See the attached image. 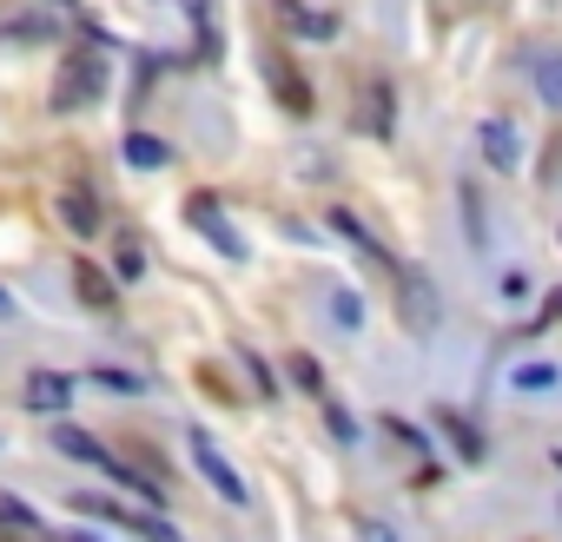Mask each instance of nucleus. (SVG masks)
I'll return each instance as SVG.
<instances>
[{
	"mask_svg": "<svg viewBox=\"0 0 562 542\" xmlns=\"http://www.w3.org/2000/svg\"><path fill=\"white\" fill-rule=\"evenodd\" d=\"M265 73H272V93H278L291 113H311V87L298 80V66H291V60H278V53H272V60H265Z\"/></svg>",
	"mask_w": 562,
	"mask_h": 542,
	"instance_id": "nucleus-11",
	"label": "nucleus"
},
{
	"mask_svg": "<svg viewBox=\"0 0 562 542\" xmlns=\"http://www.w3.org/2000/svg\"><path fill=\"white\" fill-rule=\"evenodd\" d=\"M325 312L345 325V331H364V298L351 291V285H332V298H325Z\"/></svg>",
	"mask_w": 562,
	"mask_h": 542,
	"instance_id": "nucleus-17",
	"label": "nucleus"
},
{
	"mask_svg": "<svg viewBox=\"0 0 562 542\" xmlns=\"http://www.w3.org/2000/svg\"><path fill=\"white\" fill-rule=\"evenodd\" d=\"M332 231H345V239H351V245H358V252H364V259H371V265H384V272H397V259H390V252H384V245H377V239H371V231H364V225H358V218H351V212H345V205H338V212H332Z\"/></svg>",
	"mask_w": 562,
	"mask_h": 542,
	"instance_id": "nucleus-14",
	"label": "nucleus"
},
{
	"mask_svg": "<svg viewBox=\"0 0 562 542\" xmlns=\"http://www.w3.org/2000/svg\"><path fill=\"white\" fill-rule=\"evenodd\" d=\"M476 133H484L490 166H497V173H516V160H523V152H516V126H510V119H484Z\"/></svg>",
	"mask_w": 562,
	"mask_h": 542,
	"instance_id": "nucleus-8",
	"label": "nucleus"
},
{
	"mask_svg": "<svg viewBox=\"0 0 562 542\" xmlns=\"http://www.w3.org/2000/svg\"><path fill=\"white\" fill-rule=\"evenodd\" d=\"M60 218H66V231L93 239V231H100V199H93V192H66V199H60Z\"/></svg>",
	"mask_w": 562,
	"mask_h": 542,
	"instance_id": "nucleus-15",
	"label": "nucleus"
},
{
	"mask_svg": "<svg viewBox=\"0 0 562 542\" xmlns=\"http://www.w3.org/2000/svg\"><path fill=\"white\" fill-rule=\"evenodd\" d=\"M549 318H562V291H555V298H549Z\"/></svg>",
	"mask_w": 562,
	"mask_h": 542,
	"instance_id": "nucleus-27",
	"label": "nucleus"
},
{
	"mask_svg": "<svg viewBox=\"0 0 562 542\" xmlns=\"http://www.w3.org/2000/svg\"><path fill=\"white\" fill-rule=\"evenodd\" d=\"M73 291H79V304H93V312H113L120 304V285L100 265H73Z\"/></svg>",
	"mask_w": 562,
	"mask_h": 542,
	"instance_id": "nucleus-7",
	"label": "nucleus"
},
{
	"mask_svg": "<svg viewBox=\"0 0 562 542\" xmlns=\"http://www.w3.org/2000/svg\"><path fill=\"white\" fill-rule=\"evenodd\" d=\"M529 291H536L529 272H503V298H529Z\"/></svg>",
	"mask_w": 562,
	"mask_h": 542,
	"instance_id": "nucleus-25",
	"label": "nucleus"
},
{
	"mask_svg": "<svg viewBox=\"0 0 562 542\" xmlns=\"http://www.w3.org/2000/svg\"><path fill=\"white\" fill-rule=\"evenodd\" d=\"M100 93H107V73H100V60H93V53H73V60L60 66V80H53V113L93 106Z\"/></svg>",
	"mask_w": 562,
	"mask_h": 542,
	"instance_id": "nucleus-1",
	"label": "nucleus"
},
{
	"mask_svg": "<svg viewBox=\"0 0 562 542\" xmlns=\"http://www.w3.org/2000/svg\"><path fill=\"white\" fill-rule=\"evenodd\" d=\"M173 152H166V139H152V133H126V166H146V173H159Z\"/></svg>",
	"mask_w": 562,
	"mask_h": 542,
	"instance_id": "nucleus-16",
	"label": "nucleus"
},
{
	"mask_svg": "<svg viewBox=\"0 0 562 542\" xmlns=\"http://www.w3.org/2000/svg\"><path fill=\"white\" fill-rule=\"evenodd\" d=\"M8 34H14V40H53V21H47V14H21Z\"/></svg>",
	"mask_w": 562,
	"mask_h": 542,
	"instance_id": "nucleus-23",
	"label": "nucleus"
},
{
	"mask_svg": "<svg viewBox=\"0 0 562 542\" xmlns=\"http://www.w3.org/2000/svg\"><path fill=\"white\" fill-rule=\"evenodd\" d=\"M93 383H100V391H113V398H133V391H146V383H139L133 370H107V364L93 370Z\"/></svg>",
	"mask_w": 562,
	"mask_h": 542,
	"instance_id": "nucleus-21",
	"label": "nucleus"
},
{
	"mask_svg": "<svg viewBox=\"0 0 562 542\" xmlns=\"http://www.w3.org/2000/svg\"><path fill=\"white\" fill-rule=\"evenodd\" d=\"M358 126L371 133V139H390L397 126H390V87L384 80H371L364 93H358Z\"/></svg>",
	"mask_w": 562,
	"mask_h": 542,
	"instance_id": "nucleus-6",
	"label": "nucleus"
},
{
	"mask_svg": "<svg viewBox=\"0 0 562 542\" xmlns=\"http://www.w3.org/2000/svg\"><path fill=\"white\" fill-rule=\"evenodd\" d=\"M186 443H192V463H199V477H205V483L218 490V503H232V509H246V503H252V496H246V477H238L232 463H225V450H218V443H212L205 430H192Z\"/></svg>",
	"mask_w": 562,
	"mask_h": 542,
	"instance_id": "nucleus-2",
	"label": "nucleus"
},
{
	"mask_svg": "<svg viewBox=\"0 0 562 542\" xmlns=\"http://www.w3.org/2000/svg\"><path fill=\"white\" fill-rule=\"evenodd\" d=\"M0 529H8V535H34V529H40V516H34L21 496H0Z\"/></svg>",
	"mask_w": 562,
	"mask_h": 542,
	"instance_id": "nucleus-18",
	"label": "nucleus"
},
{
	"mask_svg": "<svg viewBox=\"0 0 562 542\" xmlns=\"http://www.w3.org/2000/svg\"><path fill=\"white\" fill-rule=\"evenodd\" d=\"M73 391H79V383H73L66 370H27V383H21V404L53 417V411H66V404H73Z\"/></svg>",
	"mask_w": 562,
	"mask_h": 542,
	"instance_id": "nucleus-5",
	"label": "nucleus"
},
{
	"mask_svg": "<svg viewBox=\"0 0 562 542\" xmlns=\"http://www.w3.org/2000/svg\"><path fill=\"white\" fill-rule=\"evenodd\" d=\"M186 218H192V225L205 231V239H212V245H218L225 259H246V239H238V231H232V218L218 212V199H205V192H192V199H186Z\"/></svg>",
	"mask_w": 562,
	"mask_h": 542,
	"instance_id": "nucleus-4",
	"label": "nucleus"
},
{
	"mask_svg": "<svg viewBox=\"0 0 562 542\" xmlns=\"http://www.w3.org/2000/svg\"><path fill=\"white\" fill-rule=\"evenodd\" d=\"M291 383H298V391H311V398H325V370H317V357H291Z\"/></svg>",
	"mask_w": 562,
	"mask_h": 542,
	"instance_id": "nucleus-20",
	"label": "nucleus"
},
{
	"mask_svg": "<svg viewBox=\"0 0 562 542\" xmlns=\"http://www.w3.org/2000/svg\"><path fill=\"white\" fill-rule=\"evenodd\" d=\"M390 278H397V298H404V325H411V331H430V325H437V291H430V278L411 272V265H397Z\"/></svg>",
	"mask_w": 562,
	"mask_h": 542,
	"instance_id": "nucleus-3",
	"label": "nucleus"
},
{
	"mask_svg": "<svg viewBox=\"0 0 562 542\" xmlns=\"http://www.w3.org/2000/svg\"><path fill=\"white\" fill-rule=\"evenodd\" d=\"M73 542H93V535H73Z\"/></svg>",
	"mask_w": 562,
	"mask_h": 542,
	"instance_id": "nucleus-28",
	"label": "nucleus"
},
{
	"mask_svg": "<svg viewBox=\"0 0 562 542\" xmlns=\"http://www.w3.org/2000/svg\"><path fill=\"white\" fill-rule=\"evenodd\" d=\"M113 272H120L126 285H133V278L146 272V252H139V239H120V252H113Z\"/></svg>",
	"mask_w": 562,
	"mask_h": 542,
	"instance_id": "nucleus-22",
	"label": "nucleus"
},
{
	"mask_svg": "<svg viewBox=\"0 0 562 542\" xmlns=\"http://www.w3.org/2000/svg\"><path fill=\"white\" fill-rule=\"evenodd\" d=\"M317 404H325V424H332V437H338V443H358V424H351L332 398H317Z\"/></svg>",
	"mask_w": 562,
	"mask_h": 542,
	"instance_id": "nucleus-24",
	"label": "nucleus"
},
{
	"mask_svg": "<svg viewBox=\"0 0 562 542\" xmlns=\"http://www.w3.org/2000/svg\"><path fill=\"white\" fill-rule=\"evenodd\" d=\"M278 21H285L291 34H304V40H332V34H338L332 14H311V8H298V0H278Z\"/></svg>",
	"mask_w": 562,
	"mask_h": 542,
	"instance_id": "nucleus-13",
	"label": "nucleus"
},
{
	"mask_svg": "<svg viewBox=\"0 0 562 542\" xmlns=\"http://www.w3.org/2000/svg\"><path fill=\"white\" fill-rule=\"evenodd\" d=\"M437 430L450 437V450H457L463 463H484V456H490V443H484V430H470V424H463L457 411H437Z\"/></svg>",
	"mask_w": 562,
	"mask_h": 542,
	"instance_id": "nucleus-10",
	"label": "nucleus"
},
{
	"mask_svg": "<svg viewBox=\"0 0 562 542\" xmlns=\"http://www.w3.org/2000/svg\"><path fill=\"white\" fill-rule=\"evenodd\" d=\"M384 430H390V437H397V443H404V450H424V437H417V430H411V424H397V417H384Z\"/></svg>",
	"mask_w": 562,
	"mask_h": 542,
	"instance_id": "nucleus-26",
	"label": "nucleus"
},
{
	"mask_svg": "<svg viewBox=\"0 0 562 542\" xmlns=\"http://www.w3.org/2000/svg\"><path fill=\"white\" fill-rule=\"evenodd\" d=\"M529 87L542 93V106L562 113V53H529Z\"/></svg>",
	"mask_w": 562,
	"mask_h": 542,
	"instance_id": "nucleus-12",
	"label": "nucleus"
},
{
	"mask_svg": "<svg viewBox=\"0 0 562 542\" xmlns=\"http://www.w3.org/2000/svg\"><path fill=\"white\" fill-rule=\"evenodd\" d=\"M53 450H60V456H73V463H100V470L113 463V450H107L100 437H87V430H73V424H60V430H53Z\"/></svg>",
	"mask_w": 562,
	"mask_h": 542,
	"instance_id": "nucleus-9",
	"label": "nucleus"
},
{
	"mask_svg": "<svg viewBox=\"0 0 562 542\" xmlns=\"http://www.w3.org/2000/svg\"><path fill=\"white\" fill-rule=\"evenodd\" d=\"M516 391H555V383H562V370L555 364H516Z\"/></svg>",
	"mask_w": 562,
	"mask_h": 542,
	"instance_id": "nucleus-19",
	"label": "nucleus"
}]
</instances>
